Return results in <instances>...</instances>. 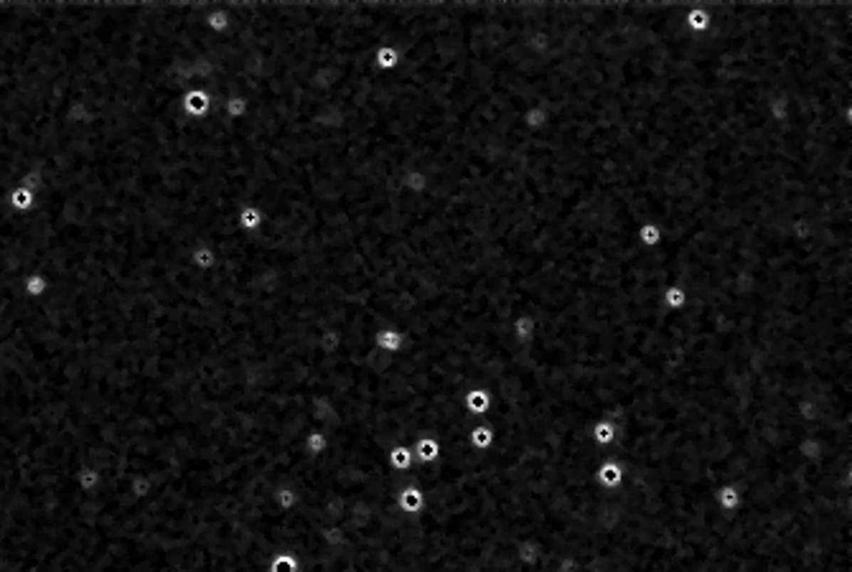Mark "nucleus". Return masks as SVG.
I'll return each mask as SVG.
<instances>
[{
    "label": "nucleus",
    "instance_id": "obj_1",
    "mask_svg": "<svg viewBox=\"0 0 852 572\" xmlns=\"http://www.w3.org/2000/svg\"><path fill=\"white\" fill-rule=\"evenodd\" d=\"M372 346H374L377 351L399 354L402 349H405V334H402V331H399L397 326L377 328L374 336H372Z\"/></svg>",
    "mask_w": 852,
    "mask_h": 572
},
{
    "label": "nucleus",
    "instance_id": "obj_12",
    "mask_svg": "<svg viewBox=\"0 0 852 572\" xmlns=\"http://www.w3.org/2000/svg\"><path fill=\"white\" fill-rule=\"evenodd\" d=\"M397 64H399V51L392 43H382L374 51V66L379 72H392V69H397Z\"/></svg>",
    "mask_w": 852,
    "mask_h": 572
},
{
    "label": "nucleus",
    "instance_id": "obj_10",
    "mask_svg": "<svg viewBox=\"0 0 852 572\" xmlns=\"http://www.w3.org/2000/svg\"><path fill=\"white\" fill-rule=\"evenodd\" d=\"M636 239L644 250H654V247H659L664 242V227H659V224H654V221H644V224L638 227Z\"/></svg>",
    "mask_w": 852,
    "mask_h": 572
},
{
    "label": "nucleus",
    "instance_id": "obj_9",
    "mask_svg": "<svg viewBox=\"0 0 852 572\" xmlns=\"http://www.w3.org/2000/svg\"><path fill=\"white\" fill-rule=\"evenodd\" d=\"M415 450H417V458H420L423 465H433L441 460V443H438V438H433V435L420 438V440L415 443Z\"/></svg>",
    "mask_w": 852,
    "mask_h": 572
},
{
    "label": "nucleus",
    "instance_id": "obj_2",
    "mask_svg": "<svg viewBox=\"0 0 852 572\" xmlns=\"http://www.w3.org/2000/svg\"><path fill=\"white\" fill-rule=\"evenodd\" d=\"M596 478H598V483H601V489H606V491H616V489H621V486H624V481H626L624 465H621L616 458H608V460H603V463L598 465Z\"/></svg>",
    "mask_w": 852,
    "mask_h": 572
},
{
    "label": "nucleus",
    "instance_id": "obj_5",
    "mask_svg": "<svg viewBox=\"0 0 852 572\" xmlns=\"http://www.w3.org/2000/svg\"><path fill=\"white\" fill-rule=\"evenodd\" d=\"M590 440L601 447H614L619 440V428L614 420H596L590 425Z\"/></svg>",
    "mask_w": 852,
    "mask_h": 572
},
{
    "label": "nucleus",
    "instance_id": "obj_8",
    "mask_svg": "<svg viewBox=\"0 0 852 572\" xmlns=\"http://www.w3.org/2000/svg\"><path fill=\"white\" fill-rule=\"evenodd\" d=\"M715 499H717V509H720V512H727V514L738 512V509L743 507V494L735 489L733 483H725V486H720V489H717V494H715Z\"/></svg>",
    "mask_w": 852,
    "mask_h": 572
},
{
    "label": "nucleus",
    "instance_id": "obj_13",
    "mask_svg": "<svg viewBox=\"0 0 852 572\" xmlns=\"http://www.w3.org/2000/svg\"><path fill=\"white\" fill-rule=\"evenodd\" d=\"M387 465L394 473H405L412 468V450L407 445H394L387 453Z\"/></svg>",
    "mask_w": 852,
    "mask_h": 572
},
{
    "label": "nucleus",
    "instance_id": "obj_4",
    "mask_svg": "<svg viewBox=\"0 0 852 572\" xmlns=\"http://www.w3.org/2000/svg\"><path fill=\"white\" fill-rule=\"evenodd\" d=\"M425 507V494L420 491V486H402L397 491V509L402 514H420Z\"/></svg>",
    "mask_w": 852,
    "mask_h": 572
},
{
    "label": "nucleus",
    "instance_id": "obj_6",
    "mask_svg": "<svg viewBox=\"0 0 852 572\" xmlns=\"http://www.w3.org/2000/svg\"><path fill=\"white\" fill-rule=\"evenodd\" d=\"M463 407L473 418H486V412L491 410V397L486 389H468L463 397Z\"/></svg>",
    "mask_w": 852,
    "mask_h": 572
},
{
    "label": "nucleus",
    "instance_id": "obj_7",
    "mask_svg": "<svg viewBox=\"0 0 852 572\" xmlns=\"http://www.w3.org/2000/svg\"><path fill=\"white\" fill-rule=\"evenodd\" d=\"M494 440H496V433H494V428H491L489 420H483L481 425L468 430V443H471V447L478 450V453H481V450H489V447L494 445Z\"/></svg>",
    "mask_w": 852,
    "mask_h": 572
},
{
    "label": "nucleus",
    "instance_id": "obj_3",
    "mask_svg": "<svg viewBox=\"0 0 852 572\" xmlns=\"http://www.w3.org/2000/svg\"><path fill=\"white\" fill-rule=\"evenodd\" d=\"M710 26H712V16H710L708 3H695L690 8V13L685 16V28L690 31L692 36H703L708 33Z\"/></svg>",
    "mask_w": 852,
    "mask_h": 572
},
{
    "label": "nucleus",
    "instance_id": "obj_16",
    "mask_svg": "<svg viewBox=\"0 0 852 572\" xmlns=\"http://www.w3.org/2000/svg\"><path fill=\"white\" fill-rule=\"evenodd\" d=\"M194 263H196L199 268H211V265H214V255H211V247L199 245L196 252H194Z\"/></svg>",
    "mask_w": 852,
    "mask_h": 572
},
{
    "label": "nucleus",
    "instance_id": "obj_11",
    "mask_svg": "<svg viewBox=\"0 0 852 572\" xmlns=\"http://www.w3.org/2000/svg\"><path fill=\"white\" fill-rule=\"evenodd\" d=\"M690 303V290L685 285H667L662 290V305L669 310H682Z\"/></svg>",
    "mask_w": 852,
    "mask_h": 572
},
{
    "label": "nucleus",
    "instance_id": "obj_14",
    "mask_svg": "<svg viewBox=\"0 0 852 572\" xmlns=\"http://www.w3.org/2000/svg\"><path fill=\"white\" fill-rule=\"evenodd\" d=\"M535 331H537V321L532 316H527V313H522V316H517L512 321V334L519 344H530Z\"/></svg>",
    "mask_w": 852,
    "mask_h": 572
},
{
    "label": "nucleus",
    "instance_id": "obj_15",
    "mask_svg": "<svg viewBox=\"0 0 852 572\" xmlns=\"http://www.w3.org/2000/svg\"><path fill=\"white\" fill-rule=\"evenodd\" d=\"M206 26H209L211 31H214V33H221V31H227V28H229V13H227V11H214V13H209Z\"/></svg>",
    "mask_w": 852,
    "mask_h": 572
}]
</instances>
